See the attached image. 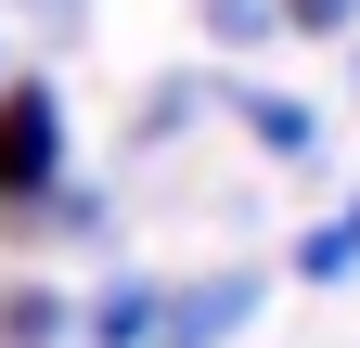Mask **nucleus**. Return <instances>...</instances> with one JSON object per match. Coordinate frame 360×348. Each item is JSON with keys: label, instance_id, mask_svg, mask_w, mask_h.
Listing matches in <instances>:
<instances>
[{"label": "nucleus", "instance_id": "obj_5", "mask_svg": "<svg viewBox=\"0 0 360 348\" xmlns=\"http://www.w3.org/2000/svg\"><path fill=\"white\" fill-rule=\"evenodd\" d=\"M296 271H309V284H335V271H360V206H347V220H322V232L296 245Z\"/></svg>", "mask_w": 360, "mask_h": 348}, {"label": "nucleus", "instance_id": "obj_2", "mask_svg": "<svg viewBox=\"0 0 360 348\" xmlns=\"http://www.w3.org/2000/svg\"><path fill=\"white\" fill-rule=\"evenodd\" d=\"M245 323H257V271H219V284H193V297L155 310V348H219V335H245Z\"/></svg>", "mask_w": 360, "mask_h": 348}, {"label": "nucleus", "instance_id": "obj_4", "mask_svg": "<svg viewBox=\"0 0 360 348\" xmlns=\"http://www.w3.org/2000/svg\"><path fill=\"white\" fill-rule=\"evenodd\" d=\"M65 335V297L52 284H0V348H52Z\"/></svg>", "mask_w": 360, "mask_h": 348}, {"label": "nucleus", "instance_id": "obj_1", "mask_svg": "<svg viewBox=\"0 0 360 348\" xmlns=\"http://www.w3.org/2000/svg\"><path fill=\"white\" fill-rule=\"evenodd\" d=\"M52 168H65V104L26 77V91H0V220L26 194H52Z\"/></svg>", "mask_w": 360, "mask_h": 348}, {"label": "nucleus", "instance_id": "obj_3", "mask_svg": "<svg viewBox=\"0 0 360 348\" xmlns=\"http://www.w3.org/2000/svg\"><path fill=\"white\" fill-rule=\"evenodd\" d=\"M155 310H167V284H103L90 297V348H155Z\"/></svg>", "mask_w": 360, "mask_h": 348}, {"label": "nucleus", "instance_id": "obj_7", "mask_svg": "<svg viewBox=\"0 0 360 348\" xmlns=\"http://www.w3.org/2000/svg\"><path fill=\"white\" fill-rule=\"evenodd\" d=\"M283 26H309V39H335V26H360V0H283Z\"/></svg>", "mask_w": 360, "mask_h": 348}, {"label": "nucleus", "instance_id": "obj_8", "mask_svg": "<svg viewBox=\"0 0 360 348\" xmlns=\"http://www.w3.org/2000/svg\"><path fill=\"white\" fill-rule=\"evenodd\" d=\"M206 13H219V39H257V26H270V0H206Z\"/></svg>", "mask_w": 360, "mask_h": 348}, {"label": "nucleus", "instance_id": "obj_6", "mask_svg": "<svg viewBox=\"0 0 360 348\" xmlns=\"http://www.w3.org/2000/svg\"><path fill=\"white\" fill-rule=\"evenodd\" d=\"M232 104H245V129H257L270 155H309V116H296L283 91H232Z\"/></svg>", "mask_w": 360, "mask_h": 348}, {"label": "nucleus", "instance_id": "obj_9", "mask_svg": "<svg viewBox=\"0 0 360 348\" xmlns=\"http://www.w3.org/2000/svg\"><path fill=\"white\" fill-rule=\"evenodd\" d=\"M13 13H52V26H77V13H90V0H13Z\"/></svg>", "mask_w": 360, "mask_h": 348}]
</instances>
